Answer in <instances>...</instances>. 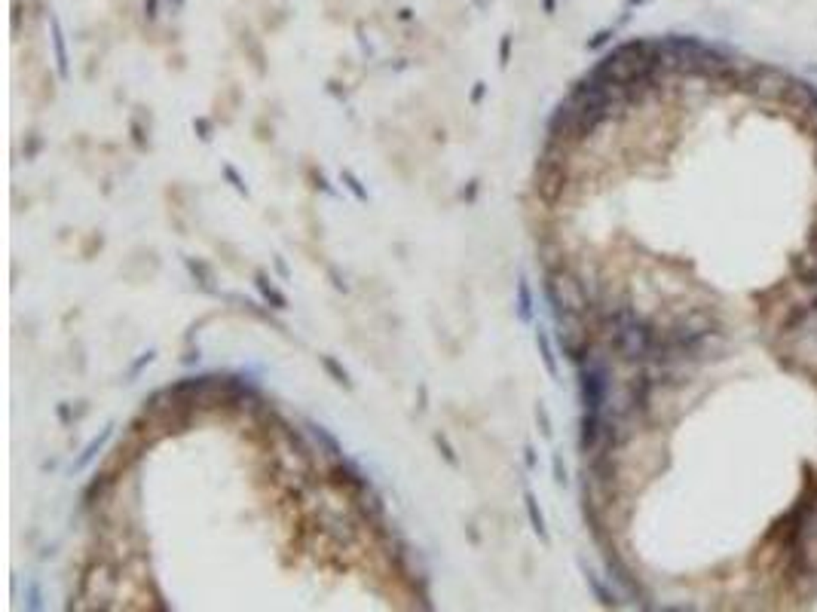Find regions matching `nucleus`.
Segmentation results:
<instances>
[{
  "label": "nucleus",
  "mask_w": 817,
  "mask_h": 612,
  "mask_svg": "<svg viewBox=\"0 0 817 612\" xmlns=\"http://www.w3.org/2000/svg\"><path fill=\"white\" fill-rule=\"evenodd\" d=\"M328 481H331L334 487H340V490H346L349 496H365L367 490H371V478L365 475V472L358 469V465L352 463V459H334V465H331V472H328Z\"/></svg>",
  "instance_id": "obj_1"
},
{
  "label": "nucleus",
  "mask_w": 817,
  "mask_h": 612,
  "mask_svg": "<svg viewBox=\"0 0 817 612\" xmlns=\"http://www.w3.org/2000/svg\"><path fill=\"white\" fill-rule=\"evenodd\" d=\"M114 429H117V426H114V423H108L101 432H98L95 438L89 441L86 447H83V453L74 459V472H83V469H89V463H95V456L104 450V444H108V441H110V435H114Z\"/></svg>",
  "instance_id": "obj_2"
},
{
  "label": "nucleus",
  "mask_w": 817,
  "mask_h": 612,
  "mask_svg": "<svg viewBox=\"0 0 817 612\" xmlns=\"http://www.w3.org/2000/svg\"><path fill=\"white\" fill-rule=\"evenodd\" d=\"M524 509H526V517H530L533 533L548 545L551 536H548V526H545V515H542V509H539V499H536V493H533L530 487H524Z\"/></svg>",
  "instance_id": "obj_3"
},
{
  "label": "nucleus",
  "mask_w": 817,
  "mask_h": 612,
  "mask_svg": "<svg viewBox=\"0 0 817 612\" xmlns=\"http://www.w3.org/2000/svg\"><path fill=\"white\" fill-rule=\"evenodd\" d=\"M49 25H52V49H56V68H58V77H62V80H68V77H71V62H68V46H64L62 25H58V19H56V16L49 19Z\"/></svg>",
  "instance_id": "obj_4"
},
{
  "label": "nucleus",
  "mask_w": 817,
  "mask_h": 612,
  "mask_svg": "<svg viewBox=\"0 0 817 612\" xmlns=\"http://www.w3.org/2000/svg\"><path fill=\"white\" fill-rule=\"evenodd\" d=\"M515 309H517V319L524 321V325H530L533 315H536V304H533V291H530V282H526V276H520V279H517Z\"/></svg>",
  "instance_id": "obj_5"
},
{
  "label": "nucleus",
  "mask_w": 817,
  "mask_h": 612,
  "mask_svg": "<svg viewBox=\"0 0 817 612\" xmlns=\"http://www.w3.org/2000/svg\"><path fill=\"white\" fill-rule=\"evenodd\" d=\"M306 429H309V435L315 438V444L321 447V453H328L331 459H343V447H340V441L331 435V432L325 429V426H319L315 419H309L306 423Z\"/></svg>",
  "instance_id": "obj_6"
},
{
  "label": "nucleus",
  "mask_w": 817,
  "mask_h": 612,
  "mask_svg": "<svg viewBox=\"0 0 817 612\" xmlns=\"http://www.w3.org/2000/svg\"><path fill=\"white\" fill-rule=\"evenodd\" d=\"M254 285H258L260 297L267 300V304L273 306V309H288V297L273 285V279H269V276L263 273V269H258V273H254Z\"/></svg>",
  "instance_id": "obj_7"
},
{
  "label": "nucleus",
  "mask_w": 817,
  "mask_h": 612,
  "mask_svg": "<svg viewBox=\"0 0 817 612\" xmlns=\"http://www.w3.org/2000/svg\"><path fill=\"white\" fill-rule=\"evenodd\" d=\"M536 350H539V355H542V365H545V371L551 374V377H560V367H557V355H554V346H551V337H548V331H542L539 328L536 331Z\"/></svg>",
  "instance_id": "obj_8"
},
{
  "label": "nucleus",
  "mask_w": 817,
  "mask_h": 612,
  "mask_svg": "<svg viewBox=\"0 0 817 612\" xmlns=\"http://www.w3.org/2000/svg\"><path fill=\"white\" fill-rule=\"evenodd\" d=\"M110 484H114V478H110V475H95V478H92V484L83 490V505L92 509L95 502H101V499L108 496Z\"/></svg>",
  "instance_id": "obj_9"
},
{
  "label": "nucleus",
  "mask_w": 817,
  "mask_h": 612,
  "mask_svg": "<svg viewBox=\"0 0 817 612\" xmlns=\"http://www.w3.org/2000/svg\"><path fill=\"white\" fill-rule=\"evenodd\" d=\"M319 361H321V367H325L328 374H331V380L337 386H343V389H352V380H349V371L343 365H340L334 355H319Z\"/></svg>",
  "instance_id": "obj_10"
},
{
  "label": "nucleus",
  "mask_w": 817,
  "mask_h": 612,
  "mask_svg": "<svg viewBox=\"0 0 817 612\" xmlns=\"http://www.w3.org/2000/svg\"><path fill=\"white\" fill-rule=\"evenodd\" d=\"M184 263H187V269H190V276H193L196 282H199V288L202 291H208V294H215V285H212V269L206 267L202 260H193V258H184Z\"/></svg>",
  "instance_id": "obj_11"
},
{
  "label": "nucleus",
  "mask_w": 817,
  "mask_h": 612,
  "mask_svg": "<svg viewBox=\"0 0 817 612\" xmlns=\"http://www.w3.org/2000/svg\"><path fill=\"white\" fill-rule=\"evenodd\" d=\"M435 447H438V453L444 456V463L450 465V469H463V463H459V456H456V450H453V444H450V438L444 435V432H435Z\"/></svg>",
  "instance_id": "obj_12"
},
{
  "label": "nucleus",
  "mask_w": 817,
  "mask_h": 612,
  "mask_svg": "<svg viewBox=\"0 0 817 612\" xmlns=\"http://www.w3.org/2000/svg\"><path fill=\"white\" fill-rule=\"evenodd\" d=\"M340 178H343V184H346V190H349V193H352V196H355V199H358V202H367V190H365V187H361V181H358V175H355V172H352V169H343V172H340Z\"/></svg>",
  "instance_id": "obj_13"
},
{
  "label": "nucleus",
  "mask_w": 817,
  "mask_h": 612,
  "mask_svg": "<svg viewBox=\"0 0 817 612\" xmlns=\"http://www.w3.org/2000/svg\"><path fill=\"white\" fill-rule=\"evenodd\" d=\"M154 358H156V352H154V350H147V352H141V355H138V358L132 361V367L126 371V383H135V380H138V374H141L144 367H147Z\"/></svg>",
  "instance_id": "obj_14"
},
{
  "label": "nucleus",
  "mask_w": 817,
  "mask_h": 612,
  "mask_svg": "<svg viewBox=\"0 0 817 612\" xmlns=\"http://www.w3.org/2000/svg\"><path fill=\"white\" fill-rule=\"evenodd\" d=\"M223 178H227L230 184H233V190L239 196H248V184H245V178H242L239 172H236V166H230V162H223Z\"/></svg>",
  "instance_id": "obj_15"
},
{
  "label": "nucleus",
  "mask_w": 817,
  "mask_h": 612,
  "mask_svg": "<svg viewBox=\"0 0 817 612\" xmlns=\"http://www.w3.org/2000/svg\"><path fill=\"white\" fill-rule=\"evenodd\" d=\"M536 423H539V429H542V435L551 438V417H548V407H545L542 401L536 404Z\"/></svg>",
  "instance_id": "obj_16"
},
{
  "label": "nucleus",
  "mask_w": 817,
  "mask_h": 612,
  "mask_svg": "<svg viewBox=\"0 0 817 612\" xmlns=\"http://www.w3.org/2000/svg\"><path fill=\"white\" fill-rule=\"evenodd\" d=\"M129 126H132V138H135L138 150H147V147H150V138H144V135H147V132H144L141 126H138V120H132Z\"/></svg>",
  "instance_id": "obj_17"
},
{
  "label": "nucleus",
  "mask_w": 817,
  "mask_h": 612,
  "mask_svg": "<svg viewBox=\"0 0 817 612\" xmlns=\"http://www.w3.org/2000/svg\"><path fill=\"white\" fill-rule=\"evenodd\" d=\"M193 129L199 132L202 141H212V120H206V117H196V120H193Z\"/></svg>",
  "instance_id": "obj_18"
},
{
  "label": "nucleus",
  "mask_w": 817,
  "mask_h": 612,
  "mask_svg": "<svg viewBox=\"0 0 817 612\" xmlns=\"http://www.w3.org/2000/svg\"><path fill=\"white\" fill-rule=\"evenodd\" d=\"M551 469H554V481L557 484H566V469H563V459H560V453L551 456Z\"/></svg>",
  "instance_id": "obj_19"
},
{
  "label": "nucleus",
  "mask_w": 817,
  "mask_h": 612,
  "mask_svg": "<svg viewBox=\"0 0 817 612\" xmlns=\"http://www.w3.org/2000/svg\"><path fill=\"white\" fill-rule=\"evenodd\" d=\"M509 56H511V37L505 34V37H502V43H499V64H502V68L509 64Z\"/></svg>",
  "instance_id": "obj_20"
},
{
  "label": "nucleus",
  "mask_w": 817,
  "mask_h": 612,
  "mask_svg": "<svg viewBox=\"0 0 817 612\" xmlns=\"http://www.w3.org/2000/svg\"><path fill=\"white\" fill-rule=\"evenodd\" d=\"M484 95H487V83L478 80V83H474V89H472V104H474V108L484 101Z\"/></svg>",
  "instance_id": "obj_21"
},
{
  "label": "nucleus",
  "mask_w": 817,
  "mask_h": 612,
  "mask_svg": "<svg viewBox=\"0 0 817 612\" xmlns=\"http://www.w3.org/2000/svg\"><path fill=\"white\" fill-rule=\"evenodd\" d=\"M28 607H31V609H40V591H37V585H34V582L28 585Z\"/></svg>",
  "instance_id": "obj_22"
},
{
  "label": "nucleus",
  "mask_w": 817,
  "mask_h": 612,
  "mask_svg": "<svg viewBox=\"0 0 817 612\" xmlns=\"http://www.w3.org/2000/svg\"><path fill=\"white\" fill-rule=\"evenodd\" d=\"M156 10H160V0H144V16H147V22L156 19Z\"/></svg>",
  "instance_id": "obj_23"
},
{
  "label": "nucleus",
  "mask_w": 817,
  "mask_h": 612,
  "mask_svg": "<svg viewBox=\"0 0 817 612\" xmlns=\"http://www.w3.org/2000/svg\"><path fill=\"white\" fill-rule=\"evenodd\" d=\"M524 453H526V456H524V459H526V469L533 472V469H536V447L526 444V447H524Z\"/></svg>",
  "instance_id": "obj_24"
},
{
  "label": "nucleus",
  "mask_w": 817,
  "mask_h": 612,
  "mask_svg": "<svg viewBox=\"0 0 817 612\" xmlns=\"http://www.w3.org/2000/svg\"><path fill=\"white\" fill-rule=\"evenodd\" d=\"M58 419H62L64 426H71V419H74V417H71V407L68 404H58Z\"/></svg>",
  "instance_id": "obj_25"
},
{
  "label": "nucleus",
  "mask_w": 817,
  "mask_h": 612,
  "mask_svg": "<svg viewBox=\"0 0 817 612\" xmlns=\"http://www.w3.org/2000/svg\"><path fill=\"white\" fill-rule=\"evenodd\" d=\"M276 269H279V273H282V279H288V276H291V273H288V263H285V258H276Z\"/></svg>",
  "instance_id": "obj_26"
},
{
  "label": "nucleus",
  "mask_w": 817,
  "mask_h": 612,
  "mask_svg": "<svg viewBox=\"0 0 817 612\" xmlns=\"http://www.w3.org/2000/svg\"><path fill=\"white\" fill-rule=\"evenodd\" d=\"M193 361H199V350H193V352L184 355V365H193Z\"/></svg>",
  "instance_id": "obj_27"
},
{
  "label": "nucleus",
  "mask_w": 817,
  "mask_h": 612,
  "mask_svg": "<svg viewBox=\"0 0 817 612\" xmlns=\"http://www.w3.org/2000/svg\"><path fill=\"white\" fill-rule=\"evenodd\" d=\"M554 10V0H545V12H551Z\"/></svg>",
  "instance_id": "obj_28"
}]
</instances>
